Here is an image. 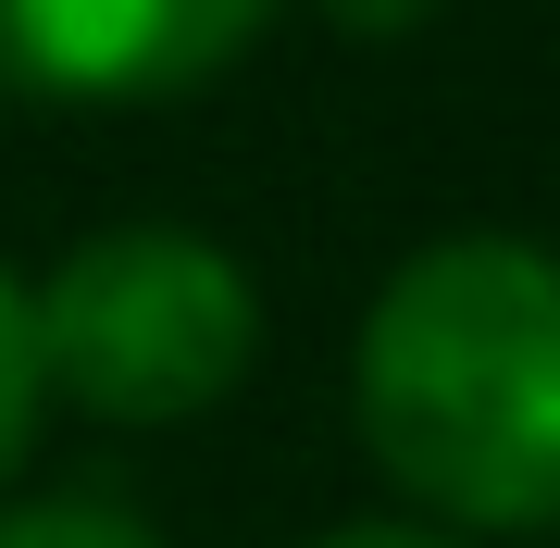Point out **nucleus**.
Segmentation results:
<instances>
[{"label":"nucleus","mask_w":560,"mask_h":548,"mask_svg":"<svg viewBox=\"0 0 560 548\" xmlns=\"http://www.w3.org/2000/svg\"><path fill=\"white\" fill-rule=\"evenodd\" d=\"M361 448L436 524H560V263L536 237H436L349 349Z\"/></svg>","instance_id":"nucleus-1"},{"label":"nucleus","mask_w":560,"mask_h":548,"mask_svg":"<svg viewBox=\"0 0 560 548\" xmlns=\"http://www.w3.org/2000/svg\"><path fill=\"white\" fill-rule=\"evenodd\" d=\"M38 325V386L88 399L101 424H187L261 349V300L237 249L187 237V224H101L25 287Z\"/></svg>","instance_id":"nucleus-2"},{"label":"nucleus","mask_w":560,"mask_h":548,"mask_svg":"<svg viewBox=\"0 0 560 548\" xmlns=\"http://www.w3.org/2000/svg\"><path fill=\"white\" fill-rule=\"evenodd\" d=\"M275 0H0V75L38 101H162L224 75Z\"/></svg>","instance_id":"nucleus-3"},{"label":"nucleus","mask_w":560,"mask_h":548,"mask_svg":"<svg viewBox=\"0 0 560 548\" xmlns=\"http://www.w3.org/2000/svg\"><path fill=\"white\" fill-rule=\"evenodd\" d=\"M38 325H25V287L0 275V474L25 462V436H38Z\"/></svg>","instance_id":"nucleus-4"},{"label":"nucleus","mask_w":560,"mask_h":548,"mask_svg":"<svg viewBox=\"0 0 560 548\" xmlns=\"http://www.w3.org/2000/svg\"><path fill=\"white\" fill-rule=\"evenodd\" d=\"M0 548H150V524H125L113 499H25L0 511Z\"/></svg>","instance_id":"nucleus-5"},{"label":"nucleus","mask_w":560,"mask_h":548,"mask_svg":"<svg viewBox=\"0 0 560 548\" xmlns=\"http://www.w3.org/2000/svg\"><path fill=\"white\" fill-rule=\"evenodd\" d=\"M312 548H474V536H448V524H324Z\"/></svg>","instance_id":"nucleus-6"},{"label":"nucleus","mask_w":560,"mask_h":548,"mask_svg":"<svg viewBox=\"0 0 560 548\" xmlns=\"http://www.w3.org/2000/svg\"><path fill=\"white\" fill-rule=\"evenodd\" d=\"M423 13H436V0H337V25H361V38H399Z\"/></svg>","instance_id":"nucleus-7"}]
</instances>
